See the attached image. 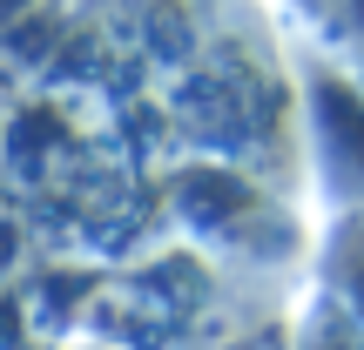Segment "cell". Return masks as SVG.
<instances>
[{"label": "cell", "instance_id": "cell-1", "mask_svg": "<svg viewBox=\"0 0 364 350\" xmlns=\"http://www.w3.org/2000/svg\"><path fill=\"white\" fill-rule=\"evenodd\" d=\"M176 216L203 243L230 249V256L270 263V256H290V243H297V222L277 202V189L263 175H250L243 162H223V155L176 169Z\"/></svg>", "mask_w": 364, "mask_h": 350}, {"label": "cell", "instance_id": "cell-2", "mask_svg": "<svg viewBox=\"0 0 364 350\" xmlns=\"http://www.w3.org/2000/svg\"><path fill=\"white\" fill-rule=\"evenodd\" d=\"M304 142L331 209L364 202V75L311 61L304 67Z\"/></svg>", "mask_w": 364, "mask_h": 350}, {"label": "cell", "instance_id": "cell-3", "mask_svg": "<svg viewBox=\"0 0 364 350\" xmlns=\"http://www.w3.org/2000/svg\"><path fill=\"white\" fill-rule=\"evenodd\" d=\"M317 276H324V297L344 310V324L364 337V202L338 209L317 243Z\"/></svg>", "mask_w": 364, "mask_h": 350}, {"label": "cell", "instance_id": "cell-4", "mask_svg": "<svg viewBox=\"0 0 364 350\" xmlns=\"http://www.w3.org/2000/svg\"><path fill=\"white\" fill-rule=\"evenodd\" d=\"M290 7H297V13H304V21H317V27H324V21H331V13H338V0H290Z\"/></svg>", "mask_w": 364, "mask_h": 350}]
</instances>
